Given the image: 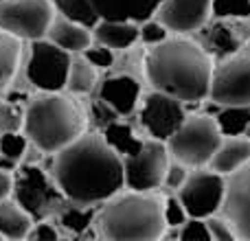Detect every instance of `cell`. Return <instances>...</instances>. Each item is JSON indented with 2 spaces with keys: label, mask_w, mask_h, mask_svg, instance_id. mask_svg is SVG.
<instances>
[{
  "label": "cell",
  "mask_w": 250,
  "mask_h": 241,
  "mask_svg": "<svg viewBox=\"0 0 250 241\" xmlns=\"http://www.w3.org/2000/svg\"><path fill=\"white\" fill-rule=\"evenodd\" d=\"M173 230H176V237L182 241H208L211 239L207 220H200V217H189L180 228H173Z\"/></svg>",
  "instance_id": "cell-30"
},
{
  "label": "cell",
  "mask_w": 250,
  "mask_h": 241,
  "mask_svg": "<svg viewBox=\"0 0 250 241\" xmlns=\"http://www.w3.org/2000/svg\"><path fill=\"white\" fill-rule=\"evenodd\" d=\"M99 20H127L141 22L156 16L163 0H90Z\"/></svg>",
  "instance_id": "cell-16"
},
{
  "label": "cell",
  "mask_w": 250,
  "mask_h": 241,
  "mask_svg": "<svg viewBox=\"0 0 250 241\" xmlns=\"http://www.w3.org/2000/svg\"><path fill=\"white\" fill-rule=\"evenodd\" d=\"M244 136H246L248 141H250V125H248V129H246V134H244Z\"/></svg>",
  "instance_id": "cell-40"
},
{
  "label": "cell",
  "mask_w": 250,
  "mask_h": 241,
  "mask_svg": "<svg viewBox=\"0 0 250 241\" xmlns=\"http://www.w3.org/2000/svg\"><path fill=\"white\" fill-rule=\"evenodd\" d=\"M250 160V141L246 136H224L220 147L215 149L213 158L208 160V167L213 171L229 176L235 169L244 167Z\"/></svg>",
  "instance_id": "cell-19"
},
{
  "label": "cell",
  "mask_w": 250,
  "mask_h": 241,
  "mask_svg": "<svg viewBox=\"0 0 250 241\" xmlns=\"http://www.w3.org/2000/svg\"><path fill=\"white\" fill-rule=\"evenodd\" d=\"M0 239H2V235H0Z\"/></svg>",
  "instance_id": "cell-41"
},
{
  "label": "cell",
  "mask_w": 250,
  "mask_h": 241,
  "mask_svg": "<svg viewBox=\"0 0 250 241\" xmlns=\"http://www.w3.org/2000/svg\"><path fill=\"white\" fill-rule=\"evenodd\" d=\"M97 81V68L86 60V57H75L70 61L68 79H66V88L73 95H86L95 88Z\"/></svg>",
  "instance_id": "cell-25"
},
{
  "label": "cell",
  "mask_w": 250,
  "mask_h": 241,
  "mask_svg": "<svg viewBox=\"0 0 250 241\" xmlns=\"http://www.w3.org/2000/svg\"><path fill=\"white\" fill-rule=\"evenodd\" d=\"M213 18H250V0H211Z\"/></svg>",
  "instance_id": "cell-29"
},
{
  "label": "cell",
  "mask_w": 250,
  "mask_h": 241,
  "mask_svg": "<svg viewBox=\"0 0 250 241\" xmlns=\"http://www.w3.org/2000/svg\"><path fill=\"white\" fill-rule=\"evenodd\" d=\"M117 119H119V112L114 108H110L105 101L97 99L95 103H92V123H95L99 129L108 127V125L114 123Z\"/></svg>",
  "instance_id": "cell-35"
},
{
  "label": "cell",
  "mask_w": 250,
  "mask_h": 241,
  "mask_svg": "<svg viewBox=\"0 0 250 241\" xmlns=\"http://www.w3.org/2000/svg\"><path fill=\"white\" fill-rule=\"evenodd\" d=\"M13 198L33 217V221L44 220L53 213H60L68 202L60 191V186L55 184V180L35 164H22L16 169Z\"/></svg>",
  "instance_id": "cell-6"
},
{
  "label": "cell",
  "mask_w": 250,
  "mask_h": 241,
  "mask_svg": "<svg viewBox=\"0 0 250 241\" xmlns=\"http://www.w3.org/2000/svg\"><path fill=\"white\" fill-rule=\"evenodd\" d=\"M92 38L112 51H121L138 42V24L127 20H99L92 26Z\"/></svg>",
  "instance_id": "cell-20"
},
{
  "label": "cell",
  "mask_w": 250,
  "mask_h": 241,
  "mask_svg": "<svg viewBox=\"0 0 250 241\" xmlns=\"http://www.w3.org/2000/svg\"><path fill=\"white\" fill-rule=\"evenodd\" d=\"M33 228V217L16 202L2 200L0 202V235L2 239H24Z\"/></svg>",
  "instance_id": "cell-21"
},
{
  "label": "cell",
  "mask_w": 250,
  "mask_h": 241,
  "mask_svg": "<svg viewBox=\"0 0 250 241\" xmlns=\"http://www.w3.org/2000/svg\"><path fill=\"white\" fill-rule=\"evenodd\" d=\"M222 215L233 226L237 239L250 241V160L226 176Z\"/></svg>",
  "instance_id": "cell-14"
},
{
  "label": "cell",
  "mask_w": 250,
  "mask_h": 241,
  "mask_svg": "<svg viewBox=\"0 0 250 241\" xmlns=\"http://www.w3.org/2000/svg\"><path fill=\"white\" fill-rule=\"evenodd\" d=\"M200 33V46L215 60L239 53L250 42V18H215L208 20Z\"/></svg>",
  "instance_id": "cell-12"
},
{
  "label": "cell",
  "mask_w": 250,
  "mask_h": 241,
  "mask_svg": "<svg viewBox=\"0 0 250 241\" xmlns=\"http://www.w3.org/2000/svg\"><path fill=\"white\" fill-rule=\"evenodd\" d=\"M70 61V53L53 44L48 38L33 40L26 61V79L42 92H60L66 88Z\"/></svg>",
  "instance_id": "cell-8"
},
{
  "label": "cell",
  "mask_w": 250,
  "mask_h": 241,
  "mask_svg": "<svg viewBox=\"0 0 250 241\" xmlns=\"http://www.w3.org/2000/svg\"><path fill=\"white\" fill-rule=\"evenodd\" d=\"M187 178H189V171H187V164L178 162V160H173V162H169L167 171H165V180L163 184L167 186V189H180L182 184L187 182Z\"/></svg>",
  "instance_id": "cell-36"
},
{
  "label": "cell",
  "mask_w": 250,
  "mask_h": 241,
  "mask_svg": "<svg viewBox=\"0 0 250 241\" xmlns=\"http://www.w3.org/2000/svg\"><path fill=\"white\" fill-rule=\"evenodd\" d=\"M156 16L173 33H198L211 20V0H163Z\"/></svg>",
  "instance_id": "cell-15"
},
{
  "label": "cell",
  "mask_w": 250,
  "mask_h": 241,
  "mask_svg": "<svg viewBox=\"0 0 250 241\" xmlns=\"http://www.w3.org/2000/svg\"><path fill=\"white\" fill-rule=\"evenodd\" d=\"M92 220H95V211L88 208L86 204L70 202V206H64L60 211V224L64 226L66 230H70L73 235H83L90 228Z\"/></svg>",
  "instance_id": "cell-27"
},
{
  "label": "cell",
  "mask_w": 250,
  "mask_h": 241,
  "mask_svg": "<svg viewBox=\"0 0 250 241\" xmlns=\"http://www.w3.org/2000/svg\"><path fill=\"white\" fill-rule=\"evenodd\" d=\"M163 211H165V224H167V228H180V226L189 220V213L182 206L180 198H176V195L165 200Z\"/></svg>",
  "instance_id": "cell-32"
},
{
  "label": "cell",
  "mask_w": 250,
  "mask_h": 241,
  "mask_svg": "<svg viewBox=\"0 0 250 241\" xmlns=\"http://www.w3.org/2000/svg\"><path fill=\"white\" fill-rule=\"evenodd\" d=\"M169 167L167 142L158 138L143 141V147L134 156L123 158L125 184L132 191H154L163 184Z\"/></svg>",
  "instance_id": "cell-10"
},
{
  "label": "cell",
  "mask_w": 250,
  "mask_h": 241,
  "mask_svg": "<svg viewBox=\"0 0 250 241\" xmlns=\"http://www.w3.org/2000/svg\"><path fill=\"white\" fill-rule=\"evenodd\" d=\"M222 132L211 114H187L182 125L167 138L169 156L187 167H204L222 142Z\"/></svg>",
  "instance_id": "cell-5"
},
{
  "label": "cell",
  "mask_w": 250,
  "mask_h": 241,
  "mask_svg": "<svg viewBox=\"0 0 250 241\" xmlns=\"http://www.w3.org/2000/svg\"><path fill=\"white\" fill-rule=\"evenodd\" d=\"M22 57V40L0 29V90L13 79Z\"/></svg>",
  "instance_id": "cell-23"
},
{
  "label": "cell",
  "mask_w": 250,
  "mask_h": 241,
  "mask_svg": "<svg viewBox=\"0 0 250 241\" xmlns=\"http://www.w3.org/2000/svg\"><path fill=\"white\" fill-rule=\"evenodd\" d=\"M22 127L40 151L55 154L83 134V117L77 105L60 92H44L29 101Z\"/></svg>",
  "instance_id": "cell-4"
},
{
  "label": "cell",
  "mask_w": 250,
  "mask_h": 241,
  "mask_svg": "<svg viewBox=\"0 0 250 241\" xmlns=\"http://www.w3.org/2000/svg\"><path fill=\"white\" fill-rule=\"evenodd\" d=\"M46 38L68 53H83L92 42V29L60 16V18H53Z\"/></svg>",
  "instance_id": "cell-18"
},
{
  "label": "cell",
  "mask_w": 250,
  "mask_h": 241,
  "mask_svg": "<svg viewBox=\"0 0 250 241\" xmlns=\"http://www.w3.org/2000/svg\"><path fill=\"white\" fill-rule=\"evenodd\" d=\"M141 83L129 75H114L104 79L99 86V99L119 112V117H129L138 105Z\"/></svg>",
  "instance_id": "cell-17"
},
{
  "label": "cell",
  "mask_w": 250,
  "mask_h": 241,
  "mask_svg": "<svg viewBox=\"0 0 250 241\" xmlns=\"http://www.w3.org/2000/svg\"><path fill=\"white\" fill-rule=\"evenodd\" d=\"M185 119H187L185 101L176 99L171 95L154 90L143 101L141 123L151 138H158V141L167 142V138L180 127Z\"/></svg>",
  "instance_id": "cell-13"
},
{
  "label": "cell",
  "mask_w": 250,
  "mask_h": 241,
  "mask_svg": "<svg viewBox=\"0 0 250 241\" xmlns=\"http://www.w3.org/2000/svg\"><path fill=\"white\" fill-rule=\"evenodd\" d=\"M51 178L73 204H101L125 184L123 158L101 134L83 132L51 158Z\"/></svg>",
  "instance_id": "cell-1"
},
{
  "label": "cell",
  "mask_w": 250,
  "mask_h": 241,
  "mask_svg": "<svg viewBox=\"0 0 250 241\" xmlns=\"http://www.w3.org/2000/svg\"><path fill=\"white\" fill-rule=\"evenodd\" d=\"M207 226H208V233H211V239L213 241H235L237 235H235L233 226L229 224L226 217H207Z\"/></svg>",
  "instance_id": "cell-34"
},
{
  "label": "cell",
  "mask_w": 250,
  "mask_h": 241,
  "mask_svg": "<svg viewBox=\"0 0 250 241\" xmlns=\"http://www.w3.org/2000/svg\"><path fill=\"white\" fill-rule=\"evenodd\" d=\"M53 4L60 11V16L68 18L73 22H79L88 29H92L99 22V16H97L90 0H53Z\"/></svg>",
  "instance_id": "cell-26"
},
{
  "label": "cell",
  "mask_w": 250,
  "mask_h": 241,
  "mask_svg": "<svg viewBox=\"0 0 250 241\" xmlns=\"http://www.w3.org/2000/svg\"><path fill=\"white\" fill-rule=\"evenodd\" d=\"M215 120L222 136H244L250 125V105H222Z\"/></svg>",
  "instance_id": "cell-24"
},
{
  "label": "cell",
  "mask_w": 250,
  "mask_h": 241,
  "mask_svg": "<svg viewBox=\"0 0 250 241\" xmlns=\"http://www.w3.org/2000/svg\"><path fill=\"white\" fill-rule=\"evenodd\" d=\"M224 193L226 176L213 169H207V171L200 169L195 173H189L187 182L178 189V198L187 208L189 217H200V220H207L217 211H222Z\"/></svg>",
  "instance_id": "cell-11"
},
{
  "label": "cell",
  "mask_w": 250,
  "mask_h": 241,
  "mask_svg": "<svg viewBox=\"0 0 250 241\" xmlns=\"http://www.w3.org/2000/svg\"><path fill=\"white\" fill-rule=\"evenodd\" d=\"M29 237L35 239V241H55L60 235H57L55 226L46 224V221H40V224L29 233Z\"/></svg>",
  "instance_id": "cell-38"
},
{
  "label": "cell",
  "mask_w": 250,
  "mask_h": 241,
  "mask_svg": "<svg viewBox=\"0 0 250 241\" xmlns=\"http://www.w3.org/2000/svg\"><path fill=\"white\" fill-rule=\"evenodd\" d=\"M53 18V0H0V29L20 40L46 38Z\"/></svg>",
  "instance_id": "cell-7"
},
{
  "label": "cell",
  "mask_w": 250,
  "mask_h": 241,
  "mask_svg": "<svg viewBox=\"0 0 250 241\" xmlns=\"http://www.w3.org/2000/svg\"><path fill=\"white\" fill-rule=\"evenodd\" d=\"M169 38V29L163 24L160 20H145L138 24V40H143L149 46H156V44L165 42Z\"/></svg>",
  "instance_id": "cell-31"
},
{
  "label": "cell",
  "mask_w": 250,
  "mask_h": 241,
  "mask_svg": "<svg viewBox=\"0 0 250 241\" xmlns=\"http://www.w3.org/2000/svg\"><path fill=\"white\" fill-rule=\"evenodd\" d=\"M163 200L149 191H129L112 195L97 213V228L104 239L112 241H154L165 235Z\"/></svg>",
  "instance_id": "cell-3"
},
{
  "label": "cell",
  "mask_w": 250,
  "mask_h": 241,
  "mask_svg": "<svg viewBox=\"0 0 250 241\" xmlns=\"http://www.w3.org/2000/svg\"><path fill=\"white\" fill-rule=\"evenodd\" d=\"M83 57H86L88 61H90L95 68H110V66L114 64V53L110 46H105V44H99L97 42L95 46H88L86 51H83Z\"/></svg>",
  "instance_id": "cell-33"
},
{
  "label": "cell",
  "mask_w": 250,
  "mask_h": 241,
  "mask_svg": "<svg viewBox=\"0 0 250 241\" xmlns=\"http://www.w3.org/2000/svg\"><path fill=\"white\" fill-rule=\"evenodd\" d=\"M26 145H29V138L24 134H20L18 129L0 134V156H7V158L16 160V162H20L24 158Z\"/></svg>",
  "instance_id": "cell-28"
},
{
  "label": "cell",
  "mask_w": 250,
  "mask_h": 241,
  "mask_svg": "<svg viewBox=\"0 0 250 241\" xmlns=\"http://www.w3.org/2000/svg\"><path fill=\"white\" fill-rule=\"evenodd\" d=\"M208 99L220 105H250V51H239L213 68Z\"/></svg>",
  "instance_id": "cell-9"
},
{
  "label": "cell",
  "mask_w": 250,
  "mask_h": 241,
  "mask_svg": "<svg viewBox=\"0 0 250 241\" xmlns=\"http://www.w3.org/2000/svg\"><path fill=\"white\" fill-rule=\"evenodd\" d=\"M11 193H13V178L9 176V171L0 169V202L7 200Z\"/></svg>",
  "instance_id": "cell-39"
},
{
  "label": "cell",
  "mask_w": 250,
  "mask_h": 241,
  "mask_svg": "<svg viewBox=\"0 0 250 241\" xmlns=\"http://www.w3.org/2000/svg\"><path fill=\"white\" fill-rule=\"evenodd\" d=\"M145 70L154 90L185 103H202L208 99L213 57L198 42L167 38L147 53Z\"/></svg>",
  "instance_id": "cell-2"
},
{
  "label": "cell",
  "mask_w": 250,
  "mask_h": 241,
  "mask_svg": "<svg viewBox=\"0 0 250 241\" xmlns=\"http://www.w3.org/2000/svg\"><path fill=\"white\" fill-rule=\"evenodd\" d=\"M101 136L104 141L117 151L121 158H127V156H134L138 149L143 147V141L134 134V129L129 127L127 123H121V120H114L108 127L101 129Z\"/></svg>",
  "instance_id": "cell-22"
},
{
  "label": "cell",
  "mask_w": 250,
  "mask_h": 241,
  "mask_svg": "<svg viewBox=\"0 0 250 241\" xmlns=\"http://www.w3.org/2000/svg\"><path fill=\"white\" fill-rule=\"evenodd\" d=\"M22 117H24V112H20L18 108L9 103H0V134L18 129L22 123Z\"/></svg>",
  "instance_id": "cell-37"
}]
</instances>
